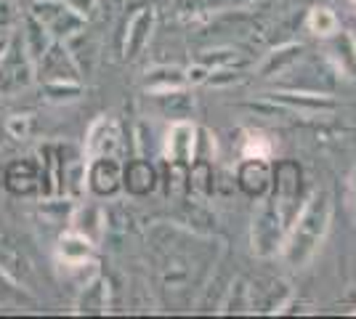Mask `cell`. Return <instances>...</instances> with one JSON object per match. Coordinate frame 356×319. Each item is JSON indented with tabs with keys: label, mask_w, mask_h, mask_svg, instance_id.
<instances>
[{
	"label": "cell",
	"mask_w": 356,
	"mask_h": 319,
	"mask_svg": "<svg viewBox=\"0 0 356 319\" xmlns=\"http://www.w3.org/2000/svg\"><path fill=\"white\" fill-rule=\"evenodd\" d=\"M0 183H3V170H0Z\"/></svg>",
	"instance_id": "28"
},
{
	"label": "cell",
	"mask_w": 356,
	"mask_h": 319,
	"mask_svg": "<svg viewBox=\"0 0 356 319\" xmlns=\"http://www.w3.org/2000/svg\"><path fill=\"white\" fill-rule=\"evenodd\" d=\"M109 285H106V279L102 277H96V279H90L86 290H83V295H80V304H77V311H83V314H102L106 311V295H109Z\"/></svg>",
	"instance_id": "16"
},
{
	"label": "cell",
	"mask_w": 356,
	"mask_h": 319,
	"mask_svg": "<svg viewBox=\"0 0 356 319\" xmlns=\"http://www.w3.org/2000/svg\"><path fill=\"white\" fill-rule=\"evenodd\" d=\"M77 72L80 69L74 64L70 48L56 43V40L35 64V75H40L43 83H70V80H77Z\"/></svg>",
	"instance_id": "5"
},
{
	"label": "cell",
	"mask_w": 356,
	"mask_h": 319,
	"mask_svg": "<svg viewBox=\"0 0 356 319\" xmlns=\"http://www.w3.org/2000/svg\"><path fill=\"white\" fill-rule=\"evenodd\" d=\"M22 40H24V48H27V54H30L32 64H38L40 56H43L45 51L51 48L54 43V38H51V32L45 30L43 24L35 19V16H27L24 19V32H22Z\"/></svg>",
	"instance_id": "14"
},
{
	"label": "cell",
	"mask_w": 356,
	"mask_h": 319,
	"mask_svg": "<svg viewBox=\"0 0 356 319\" xmlns=\"http://www.w3.org/2000/svg\"><path fill=\"white\" fill-rule=\"evenodd\" d=\"M296 215L290 211H284L277 199L271 197L268 202H264L261 213L252 221V250L258 256H271L277 253V247L282 245V234L287 231L290 221Z\"/></svg>",
	"instance_id": "2"
},
{
	"label": "cell",
	"mask_w": 356,
	"mask_h": 319,
	"mask_svg": "<svg viewBox=\"0 0 356 319\" xmlns=\"http://www.w3.org/2000/svg\"><path fill=\"white\" fill-rule=\"evenodd\" d=\"M45 93L54 99V101H61V99H74L80 93V85L70 80V83H45Z\"/></svg>",
	"instance_id": "22"
},
{
	"label": "cell",
	"mask_w": 356,
	"mask_h": 319,
	"mask_svg": "<svg viewBox=\"0 0 356 319\" xmlns=\"http://www.w3.org/2000/svg\"><path fill=\"white\" fill-rule=\"evenodd\" d=\"M0 272L24 290H30L32 277H35L32 263L24 259V253H22L14 243H8L6 237H0Z\"/></svg>",
	"instance_id": "8"
},
{
	"label": "cell",
	"mask_w": 356,
	"mask_h": 319,
	"mask_svg": "<svg viewBox=\"0 0 356 319\" xmlns=\"http://www.w3.org/2000/svg\"><path fill=\"white\" fill-rule=\"evenodd\" d=\"M122 181H125V189L141 197V195H149L154 189V181H157V173L154 167L149 165V160H134L122 167Z\"/></svg>",
	"instance_id": "12"
},
{
	"label": "cell",
	"mask_w": 356,
	"mask_h": 319,
	"mask_svg": "<svg viewBox=\"0 0 356 319\" xmlns=\"http://www.w3.org/2000/svg\"><path fill=\"white\" fill-rule=\"evenodd\" d=\"M154 27V11L152 8H141L138 14L131 19V27H128V38H125V59H134L138 56L144 46L149 43V35Z\"/></svg>",
	"instance_id": "11"
},
{
	"label": "cell",
	"mask_w": 356,
	"mask_h": 319,
	"mask_svg": "<svg viewBox=\"0 0 356 319\" xmlns=\"http://www.w3.org/2000/svg\"><path fill=\"white\" fill-rule=\"evenodd\" d=\"M19 16H16L14 6L11 3H0V38H8L11 30L16 27Z\"/></svg>",
	"instance_id": "23"
},
{
	"label": "cell",
	"mask_w": 356,
	"mask_h": 319,
	"mask_svg": "<svg viewBox=\"0 0 356 319\" xmlns=\"http://www.w3.org/2000/svg\"><path fill=\"white\" fill-rule=\"evenodd\" d=\"M184 72L176 67H160L147 77V88H157V91H170V88H181L184 85Z\"/></svg>",
	"instance_id": "17"
},
{
	"label": "cell",
	"mask_w": 356,
	"mask_h": 319,
	"mask_svg": "<svg viewBox=\"0 0 356 319\" xmlns=\"http://www.w3.org/2000/svg\"><path fill=\"white\" fill-rule=\"evenodd\" d=\"M35 77V64L24 48L22 35H11L8 48L0 59V96H16L22 93Z\"/></svg>",
	"instance_id": "3"
},
{
	"label": "cell",
	"mask_w": 356,
	"mask_h": 319,
	"mask_svg": "<svg viewBox=\"0 0 356 319\" xmlns=\"http://www.w3.org/2000/svg\"><path fill=\"white\" fill-rule=\"evenodd\" d=\"M274 99L284 101L287 106H300V109H332V106H335L330 99H325V96H314V93H300V96L280 93V96H274Z\"/></svg>",
	"instance_id": "19"
},
{
	"label": "cell",
	"mask_w": 356,
	"mask_h": 319,
	"mask_svg": "<svg viewBox=\"0 0 356 319\" xmlns=\"http://www.w3.org/2000/svg\"><path fill=\"white\" fill-rule=\"evenodd\" d=\"M226 311H250V288H248V279L237 277L229 288V298L223 304Z\"/></svg>",
	"instance_id": "18"
},
{
	"label": "cell",
	"mask_w": 356,
	"mask_h": 319,
	"mask_svg": "<svg viewBox=\"0 0 356 319\" xmlns=\"http://www.w3.org/2000/svg\"><path fill=\"white\" fill-rule=\"evenodd\" d=\"M120 144V125L109 117H102L90 128L88 133V154L93 157H102V154H112Z\"/></svg>",
	"instance_id": "10"
},
{
	"label": "cell",
	"mask_w": 356,
	"mask_h": 319,
	"mask_svg": "<svg viewBox=\"0 0 356 319\" xmlns=\"http://www.w3.org/2000/svg\"><path fill=\"white\" fill-rule=\"evenodd\" d=\"M309 27L316 35H332V32L338 30V19L332 16V11H327V8H314L312 16H309Z\"/></svg>",
	"instance_id": "20"
},
{
	"label": "cell",
	"mask_w": 356,
	"mask_h": 319,
	"mask_svg": "<svg viewBox=\"0 0 356 319\" xmlns=\"http://www.w3.org/2000/svg\"><path fill=\"white\" fill-rule=\"evenodd\" d=\"M120 181H122V167L115 160V154L93 157V163L88 167V186L96 197H112V195H118Z\"/></svg>",
	"instance_id": "6"
},
{
	"label": "cell",
	"mask_w": 356,
	"mask_h": 319,
	"mask_svg": "<svg viewBox=\"0 0 356 319\" xmlns=\"http://www.w3.org/2000/svg\"><path fill=\"white\" fill-rule=\"evenodd\" d=\"M61 3H67L72 11H77L80 16H88L93 11V6H96V0H61Z\"/></svg>",
	"instance_id": "25"
},
{
	"label": "cell",
	"mask_w": 356,
	"mask_h": 319,
	"mask_svg": "<svg viewBox=\"0 0 356 319\" xmlns=\"http://www.w3.org/2000/svg\"><path fill=\"white\" fill-rule=\"evenodd\" d=\"M3 183L8 192L14 195H35V192H43V176H40V163L38 160H16L6 167L3 173Z\"/></svg>",
	"instance_id": "7"
},
{
	"label": "cell",
	"mask_w": 356,
	"mask_h": 319,
	"mask_svg": "<svg viewBox=\"0 0 356 319\" xmlns=\"http://www.w3.org/2000/svg\"><path fill=\"white\" fill-rule=\"evenodd\" d=\"M330 211H332V205H330L327 192H316L306 202V208L298 215L293 237L284 247V259L290 266H303L314 256V250L319 247L327 231V224H330Z\"/></svg>",
	"instance_id": "1"
},
{
	"label": "cell",
	"mask_w": 356,
	"mask_h": 319,
	"mask_svg": "<svg viewBox=\"0 0 356 319\" xmlns=\"http://www.w3.org/2000/svg\"><path fill=\"white\" fill-rule=\"evenodd\" d=\"M32 16L51 32V38L56 40H70L72 35L86 30V16L72 11L67 3L61 0H35L32 6Z\"/></svg>",
	"instance_id": "4"
},
{
	"label": "cell",
	"mask_w": 356,
	"mask_h": 319,
	"mask_svg": "<svg viewBox=\"0 0 356 319\" xmlns=\"http://www.w3.org/2000/svg\"><path fill=\"white\" fill-rule=\"evenodd\" d=\"M11 35H14V32H11ZM11 35H8V38H0V59H3L6 48H8V40H11Z\"/></svg>",
	"instance_id": "26"
},
{
	"label": "cell",
	"mask_w": 356,
	"mask_h": 319,
	"mask_svg": "<svg viewBox=\"0 0 356 319\" xmlns=\"http://www.w3.org/2000/svg\"><path fill=\"white\" fill-rule=\"evenodd\" d=\"M6 131H8L14 138H27V133H30V117H24V115H14L11 120L6 122Z\"/></svg>",
	"instance_id": "24"
},
{
	"label": "cell",
	"mask_w": 356,
	"mask_h": 319,
	"mask_svg": "<svg viewBox=\"0 0 356 319\" xmlns=\"http://www.w3.org/2000/svg\"><path fill=\"white\" fill-rule=\"evenodd\" d=\"M90 256V243L86 234L72 231V234H64L59 243V259L70 266H80L86 263V259Z\"/></svg>",
	"instance_id": "15"
},
{
	"label": "cell",
	"mask_w": 356,
	"mask_h": 319,
	"mask_svg": "<svg viewBox=\"0 0 356 319\" xmlns=\"http://www.w3.org/2000/svg\"><path fill=\"white\" fill-rule=\"evenodd\" d=\"M197 131L189 122H176L170 136H168V154L170 160H181V163H192L194 149H197Z\"/></svg>",
	"instance_id": "13"
},
{
	"label": "cell",
	"mask_w": 356,
	"mask_h": 319,
	"mask_svg": "<svg viewBox=\"0 0 356 319\" xmlns=\"http://www.w3.org/2000/svg\"><path fill=\"white\" fill-rule=\"evenodd\" d=\"M239 189L250 197H264L271 186V167L264 163V157H248L237 170Z\"/></svg>",
	"instance_id": "9"
},
{
	"label": "cell",
	"mask_w": 356,
	"mask_h": 319,
	"mask_svg": "<svg viewBox=\"0 0 356 319\" xmlns=\"http://www.w3.org/2000/svg\"><path fill=\"white\" fill-rule=\"evenodd\" d=\"M354 202H356V176H354Z\"/></svg>",
	"instance_id": "27"
},
{
	"label": "cell",
	"mask_w": 356,
	"mask_h": 319,
	"mask_svg": "<svg viewBox=\"0 0 356 319\" xmlns=\"http://www.w3.org/2000/svg\"><path fill=\"white\" fill-rule=\"evenodd\" d=\"M229 0H176L173 6L181 14H202V11H218Z\"/></svg>",
	"instance_id": "21"
}]
</instances>
